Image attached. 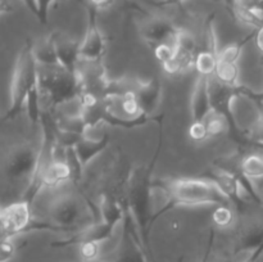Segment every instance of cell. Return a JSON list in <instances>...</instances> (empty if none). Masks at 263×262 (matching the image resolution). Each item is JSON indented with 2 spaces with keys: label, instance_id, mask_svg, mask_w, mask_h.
<instances>
[{
  "label": "cell",
  "instance_id": "33",
  "mask_svg": "<svg viewBox=\"0 0 263 262\" xmlns=\"http://www.w3.org/2000/svg\"><path fill=\"white\" fill-rule=\"evenodd\" d=\"M159 7H168V5H176L180 3L185 2V0H158Z\"/></svg>",
  "mask_w": 263,
  "mask_h": 262
},
{
  "label": "cell",
  "instance_id": "24",
  "mask_svg": "<svg viewBox=\"0 0 263 262\" xmlns=\"http://www.w3.org/2000/svg\"><path fill=\"white\" fill-rule=\"evenodd\" d=\"M55 2H64V0H35L36 3V18L39 22L46 25L49 18V9L50 5Z\"/></svg>",
  "mask_w": 263,
  "mask_h": 262
},
{
  "label": "cell",
  "instance_id": "13",
  "mask_svg": "<svg viewBox=\"0 0 263 262\" xmlns=\"http://www.w3.org/2000/svg\"><path fill=\"white\" fill-rule=\"evenodd\" d=\"M212 76H203L198 74L190 100V113H192V122H204L213 110L212 100H211L210 84Z\"/></svg>",
  "mask_w": 263,
  "mask_h": 262
},
{
  "label": "cell",
  "instance_id": "5",
  "mask_svg": "<svg viewBox=\"0 0 263 262\" xmlns=\"http://www.w3.org/2000/svg\"><path fill=\"white\" fill-rule=\"evenodd\" d=\"M35 44L31 39H27L22 48L20 49L14 68H13L12 82H10L9 108L3 116V122H8L17 118L25 110L26 98L31 87L39 80V64L36 62Z\"/></svg>",
  "mask_w": 263,
  "mask_h": 262
},
{
  "label": "cell",
  "instance_id": "10",
  "mask_svg": "<svg viewBox=\"0 0 263 262\" xmlns=\"http://www.w3.org/2000/svg\"><path fill=\"white\" fill-rule=\"evenodd\" d=\"M32 220V205L22 199L10 203L9 205L3 208L2 217H0L4 236L13 239L21 234H26Z\"/></svg>",
  "mask_w": 263,
  "mask_h": 262
},
{
  "label": "cell",
  "instance_id": "31",
  "mask_svg": "<svg viewBox=\"0 0 263 262\" xmlns=\"http://www.w3.org/2000/svg\"><path fill=\"white\" fill-rule=\"evenodd\" d=\"M213 240H215V234L211 233L210 241H208V246H207V248H205L204 256L202 257V261H200V262H208V259H210L211 252H212V247H213ZM179 262H182V259H180Z\"/></svg>",
  "mask_w": 263,
  "mask_h": 262
},
{
  "label": "cell",
  "instance_id": "32",
  "mask_svg": "<svg viewBox=\"0 0 263 262\" xmlns=\"http://www.w3.org/2000/svg\"><path fill=\"white\" fill-rule=\"evenodd\" d=\"M13 10L12 5L7 0H0V15H4L7 13H10Z\"/></svg>",
  "mask_w": 263,
  "mask_h": 262
},
{
  "label": "cell",
  "instance_id": "25",
  "mask_svg": "<svg viewBox=\"0 0 263 262\" xmlns=\"http://www.w3.org/2000/svg\"><path fill=\"white\" fill-rule=\"evenodd\" d=\"M80 254L82 257V261H90L100 257V244L95 243H85L80 246Z\"/></svg>",
  "mask_w": 263,
  "mask_h": 262
},
{
  "label": "cell",
  "instance_id": "28",
  "mask_svg": "<svg viewBox=\"0 0 263 262\" xmlns=\"http://www.w3.org/2000/svg\"><path fill=\"white\" fill-rule=\"evenodd\" d=\"M153 53H154V57L161 62V64L166 63V62H168L170 59L174 57V53H175L174 44H161V45H158L156 49H154Z\"/></svg>",
  "mask_w": 263,
  "mask_h": 262
},
{
  "label": "cell",
  "instance_id": "18",
  "mask_svg": "<svg viewBox=\"0 0 263 262\" xmlns=\"http://www.w3.org/2000/svg\"><path fill=\"white\" fill-rule=\"evenodd\" d=\"M204 123H205V127H207L208 139L220 138V136L225 135L228 131L231 130L230 121L228 120V117L215 109L208 115V117L205 118Z\"/></svg>",
  "mask_w": 263,
  "mask_h": 262
},
{
  "label": "cell",
  "instance_id": "8",
  "mask_svg": "<svg viewBox=\"0 0 263 262\" xmlns=\"http://www.w3.org/2000/svg\"><path fill=\"white\" fill-rule=\"evenodd\" d=\"M174 48V57L168 62L162 64L164 72L175 76V74H181L194 69L195 58L199 51L194 36L180 28L179 33L175 38Z\"/></svg>",
  "mask_w": 263,
  "mask_h": 262
},
{
  "label": "cell",
  "instance_id": "35",
  "mask_svg": "<svg viewBox=\"0 0 263 262\" xmlns=\"http://www.w3.org/2000/svg\"><path fill=\"white\" fill-rule=\"evenodd\" d=\"M253 185H254V188H256L257 193H258L259 198H261L262 202H263V179L259 180V181H257V182H253Z\"/></svg>",
  "mask_w": 263,
  "mask_h": 262
},
{
  "label": "cell",
  "instance_id": "2",
  "mask_svg": "<svg viewBox=\"0 0 263 262\" xmlns=\"http://www.w3.org/2000/svg\"><path fill=\"white\" fill-rule=\"evenodd\" d=\"M97 221L99 220L91 210L87 198L79 197L73 193H63L51 200L45 217H33L26 234L50 231L73 235Z\"/></svg>",
  "mask_w": 263,
  "mask_h": 262
},
{
  "label": "cell",
  "instance_id": "15",
  "mask_svg": "<svg viewBox=\"0 0 263 262\" xmlns=\"http://www.w3.org/2000/svg\"><path fill=\"white\" fill-rule=\"evenodd\" d=\"M71 182V170L66 159H53L43 174V190L55 189Z\"/></svg>",
  "mask_w": 263,
  "mask_h": 262
},
{
  "label": "cell",
  "instance_id": "30",
  "mask_svg": "<svg viewBox=\"0 0 263 262\" xmlns=\"http://www.w3.org/2000/svg\"><path fill=\"white\" fill-rule=\"evenodd\" d=\"M254 41H256L257 49L263 54V26L254 31Z\"/></svg>",
  "mask_w": 263,
  "mask_h": 262
},
{
  "label": "cell",
  "instance_id": "7",
  "mask_svg": "<svg viewBox=\"0 0 263 262\" xmlns=\"http://www.w3.org/2000/svg\"><path fill=\"white\" fill-rule=\"evenodd\" d=\"M39 151L40 143L31 141H25L10 148L3 166L4 176L13 184L25 182V188L27 186L37 166Z\"/></svg>",
  "mask_w": 263,
  "mask_h": 262
},
{
  "label": "cell",
  "instance_id": "14",
  "mask_svg": "<svg viewBox=\"0 0 263 262\" xmlns=\"http://www.w3.org/2000/svg\"><path fill=\"white\" fill-rule=\"evenodd\" d=\"M136 97L141 110L149 116H154L163 98V85L158 77H152L146 81H139L136 86Z\"/></svg>",
  "mask_w": 263,
  "mask_h": 262
},
{
  "label": "cell",
  "instance_id": "34",
  "mask_svg": "<svg viewBox=\"0 0 263 262\" xmlns=\"http://www.w3.org/2000/svg\"><path fill=\"white\" fill-rule=\"evenodd\" d=\"M22 2L25 3L26 7H27L28 9L31 10V13H32V14L36 17V3H35V0H22Z\"/></svg>",
  "mask_w": 263,
  "mask_h": 262
},
{
  "label": "cell",
  "instance_id": "29",
  "mask_svg": "<svg viewBox=\"0 0 263 262\" xmlns=\"http://www.w3.org/2000/svg\"><path fill=\"white\" fill-rule=\"evenodd\" d=\"M116 0H86V4L92 7L94 9H97L98 12L99 10H105L109 9L115 5Z\"/></svg>",
  "mask_w": 263,
  "mask_h": 262
},
{
  "label": "cell",
  "instance_id": "36",
  "mask_svg": "<svg viewBox=\"0 0 263 262\" xmlns=\"http://www.w3.org/2000/svg\"><path fill=\"white\" fill-rule=\"evenodd\" d=\"M5 238L4 236V230H3V226H2V222H0V239Z\"/></svg>",
  "mask_w": 263,
  "mask_h": 262
},
{
  "label": "cell",
  "instance_id": "21",
  "mask_svg": "<svg viewBox=\"0 0 263 262\" xmlns=\"http://www.w3.org/2000/svg\"><path fill=\"white\" fill-rule=\"evenodd\" d=\"M252 38H254V32H252L251 35H248L247 38L241 39V40L236 41V43L230 44L226 48H223L222 50H220L218 53V62H225V63H231V64H238L239 59H240L241 53H243V49L247 44L249 43Z\"/></svg>",
  "mask_w": 263,
  "mask_h": 262
},
{
  "label": "cell",
  "instance_id": "3",
  "mask_svg": "<svg viewBox=\"0 0 263 262\" xmlns=\"http://www.w3.org/2000/svg\"><path fill=\"white\" fill-rule=\"evenodd\" d=\"M39 90L41 112L55 113L57 108L77 99L82 92L79 74H72L62 67L39 66Z\"/></svg>",
  "mask_w": 263,
  "mask_h": 262
},
{
  "label": "cell",
  "instance_id": "17",
  "mask_svg": "<svg viewBox=\"0 0 263 262\" xmlns=\"http://www.w3.org/2000/svg\"><path fill=\"white\" fill-rule=\"evenodd\" d=\"M240 174L251 182H257L263 179V156L259 153H249L240 159L239 163Z\"/></svg>",
  "mask_w": 263,
  "mask_h": 262
},
{
  "label": "cell",
  "instance_id": "11",
  "mask_svg": "<svg viewBox=\"0 0 263 262\" xmlns=\"http://www.w3.org/2000/svg\"><path fill=\"white\" fill-rule=\"evenodd\" d=\"M180 28L164 17H149L143 22L140 33L143 40L152 48V50L161 44H174Z\"/></svg>",
  "mask_w": 263,
  "mask_h": 262
},
{
  "label": "cell",
  "instance_id": "16",
  "mask_svg": "<svg viewBox=\"0 0 263 262\" xmlns=\"http://www.w3.org/2000/svg\"><path fill=\"white\" fill-rule=\"evenodd\" d=\"M109 143H110L109 134H108V135L100 141H90L82 138L81 140L73 146V149L77 158H79L80 163L82 164L84 169H86V166L92 161V159L97 158L99 154H102L103 152L108 148Z\"/></svg>",
  "mask_w": 263,
  "mask_h": 262
},
{
  "label": "cell",
  "instance_id": "12",
  "mask_svg": "<svg viewBox=\"0 0 263 262\" xmlns=\"http://www.w3.org/2000/svg\"><path fill=\"white\" fill-rule=\"evenodd\" d=\"M49 36L53 41L57 58L62 68L72 74H79L80 41H76L68 33L62 31H53Z\"/></svg>",
  "mask_w": 263,
  "mask_h": 262
},
{
  "label": "cell",
  "instance_id": "9",
  "mask_svg": "<svg viewBox=\"0 0 263 262\" xmlns=\"http://www.w3.org/2000/svg\"><path fill=\"white\" fill-rule=\"evenodd\" d=\"M87 25L84 39L80 41V62H102L107 53V41L98 25V10L86 4Z\"/></svg>",
  "mask_w": 263,
  "mask_h": 262
},
{
  "label": "cell",
  "instance_id": "22",
  "mask_svg": "<svg viewBox=\"0 0 263 262\" xmlns=\"http://www.w3.org/2000/svg\"><path fill=\"white\" fill-rule=\"evenodd\" d=\"M234 211L235 210L231 205H218V207H216L212 215L213 223L217 228H229L234 222V218H235Z\"/></svg>",
  "mask_w": 263,
  "mask_h": 262
},
{
  "label": "cell",
  "instance_id": "37",
  "mask_svg": "<svg viewBox=\"0 0 263 262\" xmlns=\"http://www.w3.org/2000/svg\"><path fill=\"white\" fill-rule=\"evenodd\" d=\"M2 212H3V208L0 207V217H2Z\"/></svg>",
  "mask_w": 263,
  "mask_h": 262
},
{
  "label": "cell",
  "instance_id": "4",
  "mask_svg": "<svg viewBox=\"0 0 263 262\" xmlns=\"http://www.w3.org/2000/svg\"><path fill=\"white\" fill-rule=\"evenodd\" d=\"M100 220L92 225L87 226L77 234L69 235L66 239L50 243L53 248H66L71 246H81L85 243L102 244L112 238L116 226L125 220L126 208L122 199L104 194L100 198L99 203Z\"/></svg>",
  "mask_w": 263,
  "mask_h": 262
},
{
  "label": "cell",
  "instance_id": "27",
  "mask_svg": "<svg viewBox=\"0 0 263 262\" xmlns=\"http://www.w3.org/2000/svg\"><path fill=\"white\" fill-rule=\"evenodd\" d=\"M15 246L12 238L0 239V262H7L14 256Z\"/></svg>",
  "mask_w": 263,
  "mask_h": 262
},
{
  "label": "cell",
  "instance_id": "26",
  "mask_svg": "<svg viewBox=\"0 0 263 262\" xmlns=\"http://www.w3.org/2000/svg\"><path fill=\"white\" fill-rule=\"evenodd\" d=\"M189 136L194 141L208 140L207 127L204 122H192L189 127Z\"/></svg>",
  "mask_w": 263,
  "mask_h": 262
},
{
  "label": "cell",
  "instance_id": "6",
  "mask_svg": "<svg viewBox=\"0 0 263 262\" xmlns=\"http://www.w3.org/2000/svg\"><path fill=\"white\" fill-rule=\"evenodd\" d=\"M163 185L168 192L172 208L176 205H231L220 188L207 177L164 180Z\"/></svg>",
  "mask_w": 263,
  "mask_h": 262
},
{
  "label": "cell",
  "instance_id": "20",
  "mask_svg": "<svg viewBox=\"0 0 263 262\" xmlns=\"http://www.w3.org/2000/svg\"><path fill=\"white\" fill-rule=\"evenodd\" d=\"M239 76H240V69H239L238 64L217 62L213 77L221 84L228 85V86H238Z\"/></svg>",
  "mask_w": 263,
  "mask_h": 262
},
{
  "label": "cell",
  "instance_id": "19",
  "mask_svg": "<svg viewBox=\"0 0 263 262\" xmlns=\"http://www.w3.org/2000/svg\"><path fill=\"white\" fill-rule=\"evenodd\" d=\"M33 53H35L36 62L40 67H61L50 36H48L40 44V46H35Z\"/></svg>",
  "mask_w": 263,
  "mask_h": 262
},
{
  "label": "cell",
  "instance_id": "1",
  "mask_svg": "<svg viewBox=\"0 0 263 262\" xmlns=\"http://www.w3.org/2000/svg\"><path fill=\"white\" fill-rule=\"evenodd\" d=\"M161 146L162 133L159 135L158 146H157L153 159L146 166H140L131 171L125 185V195L122 197L126 212L133 220L141 246L151 262H156L153 258V252L151 249V241H149L151 229L154 223L153 179L152 177H153V171L159 152H161Z\"/></svg>",
  "mask_w": 263,
  "mask_h": 262
},
{
  "label": "cell",
  "instance_id": "23",
  "mask_svg": "<svg viewBox=\"0 0 263 262\" xmlns=\"http://www.w3.org/2000/svg\"><path fill=\"white\" fill-rule=\"evenodd\" d=\"M64 159L68 163L69 170H71V182L73 185L79 184L80 180L82 177V171H84V167L80 163L79 158H77L76 153H74L73 146L66 149V154H64Z\"/></svg>",
  "mask_w": 263,
  "mask_h": 262
}]
</instances>
